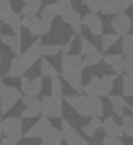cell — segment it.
Returning <instances> with one entry per match:
<instances>
[{
	"label": "cell",
	"mask_w": 133,
	"mask_h": 145,
	"mask_svg": "<svg viewBox=\"0 0 133 145\" xmlns=\"http://www.w3.org/2000/svg\"><path fill=\"white\" fill-rule=\"evenodd\" d=\"M63 101L81 118H102L104 116V103L100 97L93 96H63Z\"/></svg>",
	"instance_id": "obj_1"
},
{
	"label": "cell",
	"mask_w": 133,
	"mask_h": 145,
	"mask_svg": "<svg viewBox=\"0 0 133 145\" xmlns=\"http://www.w3.org/2000/svg\"><path fill=\"white\" fill-rule=\"evenodd\" d=\"M83 57L81 55H63L61 59V77L65 79L68 85L72 86L74 90L81 92V79H83Z\"/></svg>",
	"instance_id": "obj_2"
},
{
	"label": "cell",
	"mask_w": 133,
	"mask_h": 145,
	"mask_svg": "<svg viewBox=\"0 0 133 145\" xmlns=\"http://www.w3.org/2000/svg\"><path fill=\"white\" fill-rule=\"evenodd\" d=\"M41 39L37 37V40L35 42H32L28 48L24 50V52L19 55V64H21V72H22V75L26 74V72L30 70V68L33 66V64L37 63V61L41 59Z\"/></svg>",
	"instance_id": "obj_3"
},
{
	"label": "cell",
	"mask_w": 133,
	"mask_h": 145,
	"mask_svg": "<svg viewBox=\"0 0 133 145\" xmlns=\"http://www.w3.org/2000/svg\"><path fill=\"white\" fill-rule=\"evenodd\" d=\"M41 114L48 120L63 116V97L56 96H46L41 99Z\"/></svg>",
	"instance_id": "obj_4"
},
{
	"label": "cell",
	"mask_w": 133,
	"mask_h": 145,
	"mask_svg": "<svg viewBox=\"0 0 133 145\" xmlns=\"http://www.w3.org/2000/svg\"><path fill=\"white\" fill-rule=\"evenodd\" d=\"M21 90L17 86H4L0 94V114H7L21 99Z\"/></svg>",
	"instance_id": "obj_5"
},
{
	"label": "cell",
	"mask_w": 133,
	"mask_h": 145,
	"mask_svg": "<svg viewBox=\"0 0 133 145\" xmlns=\"http://www.w3.org/2000/svg\"><path fill=\"white\" fill-rule=\"evenodd\" d=\"M131 28H133V20H131V17H128L126 13H116V15H113V18H111V29H113V33H116V35H126V33H130L131 31Z\"/></svg>",
	"instance_id": "obj_6"
},
{
	"label": "cell",
	"mask_w": 133,
	"mask_h": 145,
	"mask_svg": "<svg viewBox=\"0 0 133 145\" xmlns=\"http://www.w3.org/2000/svg\"><path fill=\"white\" fill-rule=\"evenodd\" d=\"M61 134H63V140H65L68 145H91L67 120L61 121Z\"/></svg>",
	"instance_id": "obj_7"
},
{
	"label": "cell",
	"mask_w": 133,
	"mask_h": 145,
	"mask_svg": "<svg viewBox=\"0 0 133 145\" xmlns=\"http://www.w3.org/2000/svg\"><path fill=\"white\" fill-rule=\"evenodd\" d=\"M41 90H43V75L33 77V79H28V77H24V75L21 77V92L24 94V96L37 97L41 94Z\"/></svg>",
	"instance_id": "obj_8"
},
{
	"label": "cell",
	"mask_w": 133,
	"mask_h": 145,
	"mask_svg": "<svg viewBox=\"0 0 133 145\" xmlns=\"http://www.w3.org/2000/svg\"><path fill=\"white\" fill-rule=\"evenodd\" d=\"M81 24L96 37H102V33H104V20H102V17H98V13L81 15Z\"/></svg>",
	"instance_id": "obj_9"
},
{
	"label": "cell",
	"mask_w": 133,
	"mask_h": 145,
	"mask_svg": "<svg viewBox=\"0 0 133 145\" xmlns=\"http://www.w3.org/2000/svg\"><path fill=\"white\" fill-rule=\"evenodd\" d=\"M81 92L85 96H93V97H102V96H107L105 94V88H104V83H102V77H93L89 79V83L81 85Z\"/></svg>",
	"instance_id": "obj_10"
},
{
	"label": "cell",
	"mask_w": 133,
	"mask_h": 145,
	"mask_svg": "<svg viewBox=\"0 0 133 145\" xmlns=\"http://www.w3.org/2000/svg\"><path fill=\"white\" fill-rule=\"evenodd\" d=\"M50 129H52V121L43 116L41 120H37V123H33L32 127L26 131V134H22V136H24V138H43Z\"/></svg>",
	"instance_id": "obj_11"
},
{
	"label": "cell",
	"mask_w": 133,
	"mask_h": 145,
	"mask_svg": "<svg viewBox=\"0 0 133 145\" xmlns=\"http://www.w3.org/2000/svg\"><path fill=\"white\" fill-rule=\"evenodd\" d=\"M2 136L22 138V120L21 118H6V120H2Z\"/></svg>",
	"instance_id": "obj_12"
},
{
	"label": "cell",
	"mask_w": 133,
	"mask_h": 145,
	"mask_svg": "<svg viewBox=\"0 0 133 145\" xmlns=\"http://www.w3.org/2000/svg\"><path fill=\"white\" fill-rule=\"evenodd\" d=\"M22 103H24V110H22V120H28V118H37L41 114V101L33 96H22Z\"/></svg>",
	"instance_id": "obj_13"
},
{
	"label": "cell",
	"mask_w": 133,
	"mask_h": 145,
	"mask_svg": "<svg viewBox=\"0 0 133 145\" xmlns=\"http://www.w3.org/2000/svg\"><path fill=\"white\" fill-rule=\"evenodd\" d=\"M0 20H2L4 24L9 26L15 33H19V31H21V28H22V17H21V13H17V11H13V9H7V11L0 9Z\"/></svg>",
	"instance_id": "obj_14"
},
{
	"label": "cell",
	"mask_w": 133,
	"mask_h": 145,
	"mask_svg": "<svg viewBox=\"0 0 133 145\" xmlns=\"http://www.w3.org/2000/svg\"><path fill=\"white\" fill-rule=\"evenodd\" d=\"M61 18H63V22H65V24H68L72 28L74 35H81V28H83V24H81V15H79L76 9H70V11H67V13H63Z\"/></svg>",
	"instance_id": "obj_15"
},
{
	"label": "cell",
	"mask_w": 133,
	"mask_h": 145,
	"mask_svg": "<svg viewBox=\"0 0 133 145\" xmlns=\"http://www.w3.org/2000/svg\"><path fill=\"white\" fill-rule=\"evenodd\" d=\"M102 129H104L105 136H115V138H120V136L124 134V132H122V125L116 123V120L113 116L105 118V120L102 121Z\"/></svg>",
	"instance_id": "obj_16"
},
{
	"label": "cell",
	"mask_w": 133,
	"mask_h": 145,
	"mask_svg": "<svg viewBox=\"0 0 133 145\" xmlns=\"http://www.w3.org/2000/svg\"><path fill=\"white\" fill-rule=\"evenodd\" d=\"M0 40L6 44L15 55H21L22 53V46H21V35L19 33H11V35H0Z\"/></svg>",
	"instance_id": "obj_17"
},
{
	"label": "cell",
	"mask_w": 133,
	"mask_h": 145,
	"mask_svg": "<svg viewBox=\"0 0 133 145\" xmlns=\"http://www.w3.org/2000/svg\"><path fill=\"white\" fill-rule=\"evenodd\" d=\"M21 17H30V15H37L43 7V0H21Z\"/></svg>",
	"instance_id": "obj_18"
},
{
	"label": "cell",
	"mask_w": 133,
	"mask_h": 145,
	"mask_svg": "<svg viewBox=\"0 0 133 145\" xmlns=\"http://www.w3.org/2000/svg\"><path fill=\"white\" fill-rule=\"evenodd\" d=\"M61 142H63L61 129H56V127H52L50 131L41 138V145H61Z\"/></svg>",
	"instance_id": "obj_19"
},
{
	"label": "cell",
	"mask_w": 133,
	"mask_h": 145,
	"mask_svg": "<svg viewBox=\"0 0 133 145\" xmlns=\"http://www.w3.org/2000/svg\"><path fill=\"white\" fill-rule=\"evenodd\" d=\"M109 103H111V108H113V112H115V116H124V110H126L128 103L122 96H113V94H109Z\"/></svg>",
	"instance_id": "obj_20"
},
{
	"label": "cell",
	"mask_w": 133,
	"mask_h": 145,
	"mask_svg": "<svg viewBox=\"0 0 133 145\" xmlns=\"http://www.w3.org/2000/svg\"><path fill=\"white\" fill-rule=\"evenodd\" d=\"M41 75L43 77H50V79H54V77H59V70L54 66V64L50 63V61H46V57H41Z\"/></svg>",
	"instance_id": "obj_21"
},
{
	"label": "cell",
	"mask_w": 133,
	"mask_h": 145,
	"mask_svg": "<svg viewBox=\"0 0 133 145\" xmlns=\"http://www.w3.org/2000/svg\"><path fill=\"white\" fill-rule=\"evenodd\" d=\"M39 13H41V18H43V20H46V22H54V18L59 17V11H58L56 2L54 4H48V6H43Z\"/></svg>",
	"instance_id": "obj_22"
},
{
	"label": "cell",
	"mask_w": 133,
	"mask_h": 145,
	"mask_svg": "<svg viewBox=\"0 0 133 145\" xmlns=\"http://www.w3.org/2000/svg\"><path fill=\"white\" fill-rule=\"evenodd\" d=\"M41 18L37 15H30V17H22V28H26L32 35L37 37V28H39Z\"/></svg>",
	"instance_id": "obj_23"
},
{
	"label": "cell",
	"mask_w": 133,
	"mask_h": 145,
	"mask_svg": "<svg viewBox=\"0 0 133 145\" xmlns=\"http://www.w3.org/2000/svg\"><path fill=\"white\" fill-rule=\"evenodd\" d=\"M98 129H102V120L100 118H91L89 123H85L81 127V134L83 136H94Z\"/></svg>",
	"instance_id": "obj_24"
},
{
	"label": "cell",
	"mask_w": 133,
	"mask_h": 145,
	"mask_svg": "<svg viewBox=\"0 0 133 145\" xmlns=\"http://www.w3.org/2000/svg\"><path fill=\"white\" fill-rule=\"evenodd\" d=\"M102 13L104 15H116L120 13V0H102Z\"/></svg>",
	"instance_id": "obj_25"
},
{
	"label": "cell",
	"mask_w": 133,
	"mask_h": 145,
	"mask_svg": "<svg viewBox=\"0 0 133 145\" xmlns=\"http://www.w3.org/2000/svg\"><path fill=\"white\" fill-rule=\"evenodd\" d=\"M118 37L120 35H116V33H102V50H104V52L111 50L118 42Z\"/></svg>",
	"instance_id": "obj_26"
},
{
	"label": "cell",
	"mask_w": 133,
	"mask_h": 145,
	"mask_svg": "<svg viewBox=\"0 0 133 145\" xmlns=\"http://www.w3.org/2000/svg\"><path fill=\"white\" fill-rule=\"evenodd\" d=\"M61 53V44H41V57H54Z\"/></svg>",
	"instance_id": "obj_27"
},
{
	"label": "cell",
	"mask_w": 133,
	"mask_h": 145,
	"mask_svg": "<svg viewBox=\"0 0 133 145\" xmlns=\"http://www.w3.org/2000/svg\"><path fill=\"white\" fill-rule=\"evenodd\" d=\"M122 92H124V96L133 97V74L122 75Z\"/></svg>",
	"instance_id": "obj_28"
},
{
	"label": "cell",
	"mask_w": 133,
	"mask_h": 145,
	"mask_svg": "<svg viewBox=\"0 0 133 145\" xmlns=\"http://www.w3.org/2000/svg\"><path fill=\"white\" fill-rule=\"evenodd\" d=\"M94 52H98L96 46H94L91 40H87L85 37H81V39H79V55L85 57V55H89V53H94Z\"/></svg>",
	"instance_id": "obj_29"
},
{
	"label": "cell",
	"mask_w": 133,
	"mask_h": 145,
	"mask_svg": "<svg viewBox=\"0 0 133 145\" xmlns=\"http://www.w3.org/2000/svg\"><path fill=\"white\" fill-rule=\"evenodd\" d=\"M102 53L100 52H94V53H89V55H85L83 57V66L85 68H89V66H96V64H100L102 63Z\"/></svg>",
	"instance_id": "obj_30"
},
{
	"label": "cell",
	"mask_w": 133,
	"mask_h": 145,
	"mask_svg": "<svg viewBox=\"0 0 133 145\" xmlns=\"http://www.w3.org/2000/svg\"><path fill=\"white\" fill-rule=\"evenodd\" d=\"M122 50L128 57H133V33L122 35Z\"/></svg>",
	"instance_id": "obj_31"
},
{
	"label": "cell",
	"mask_w": 133,
	"mask_h": 145,
	"mask_svg": "<svg viewBox=\"0 0 133 145\" xmlns=\"http://www.w3.org/2000/svg\"><path fill=\"white\" fill-rule=\"evenodd\" d=\"M7 77H22V72H21V64H19V55H15L13 59H11L9 70H7Z\"/></svg>",
	"instance_id": "obj_32"
},
{
	"label": "cell",
	"mask_w": 133,
	"mask_h": 145,
	"mask_svg": "<svg viewBox=\"0 0 133 145\" xmlns=\"http://www.w3.org/2000/svg\"><path fill=\"white\" fill-rule=\"evenodd\" d=\"M50 90H52V94L50 96H56V97H63V81L59 77H54V79H50Z\"/></svg>",
	"instance_id": "obj_33"
},
{
	"label": "cell",
	"mask_w": 133,
	"mask_h": 145,
	"mask_svg": "<svg viewBox=\"0 0 133 145\" xmlns=\"http://www.w3.org/2000/svg\"><path fill=\"white\" fill-rule=\"evenodd\" d=\"M122 132L126 136H130V138H133V116L131 114L130 116H126V114L122 116Z\"/></svg>",
	"instance_id": "obj_34"
},
{
	"label": "cell",
	"mask_w": 133,
	"mask_h": 145,
	"mask_svg": "<svg viewBox=\"0 0 133 145\" xmlns=\"http://www.w3.org/2000/svg\"><path fill=\"white\" fill-rule=\"evenodd\" d=\"M115 81H116V74H105L102 75V83H104V88H105V94H111L113 86H115Z\"/></svg>",
	"instance_id": "obj_35"
},
{
	"label": "cell",
	"mask_w": 133,
	"mask_h": 145,
	"mask_svg": "<svg viewBox=\"0 0 133 145\" xmlns=\"http://www.w3.org/2000/svg\"><path fill=\"white\" fill-rule=\"evenodd\" d=\"M81 4L91 13H100V9H102V0H81Z\"/></svg>",
	"instance_id": "obj_36"
},
{
	"label": "cell",
	"mask_w": 133,
	"mask_h": 145,
	"mask_svg": "<svg viewBox=\"0 0 133 145\" xmlns=\"http://www.w3.org/2000/svg\"><path fill=\"white\" fill-rule=\"evenodd\" d=\"M56 6H58L59 17H61L63 13H67V11L74 9V6H72V0H58V2H56Z\"/></svg>",
	"instance_id": "obj_37"
},
{
	"label": "cell",
	"mask_w": 133,
	"mask_h": 145,
	"mask_svg": "<svg viewBox=\"0 0 133 145\" xmlns=\"http://www.w3.org/2000/svg\"><path fill=\"white\" fill-rule=\"evenodd\" d=\"M120 66H122V74H133V57H122Z\"/></svg>",
	"instance_id": "obj_38"
},
{
	"label": "cell",
	"mask_w": 133,
	"mask_h": 145,
	"mask_svg": "<svg viewBox=\"0 0 133 145\" xmlns=\"http://www.w3.org/2000/svg\"><path fill=\"white\" fill-rule=\"evenodd\" d=\"M120 59H122V55H116V53H107V55L102 57V61H104L105 64H109V66H113V64L120 63Z\"/></svg>",
	"instance_id": "obj_39"
},
{
	"label": "cell",
	"mask_w": 133,
	"mask_h": 145,
	"mask_svg": "<svg viewBox=\"0 0 133 145\" xmlns=\"http://www.w3.org/2000/svg\"><path fill=\"white\" fill-rule=\"evenodd\" d=\"M102 145H124V142L120 138H115V136H105L102 140Z\"/></svg>",
	"instance_id": "obj_40"
},
{
	"label": "cell",
	"mask_w": 133,
	"mask_h": 145,
	"mask_svg": "<svg viewBox=\"0 0 133 145\" xmlns=\"http://www.w3.org/2000/svg\"><path fill=\"white\" fill-rule=\"evenodd\" d=\"M19 142H21V138H17V136H4V138L0 140L2 145H17Z\"/></svg>",
	"instance_id": "obj_41"
},
{
	"label": "cell",
	"mask_w": 133,
	"mask_h": 145,
	"mask_svg": "<svg viewBox=\"0 0 133 145\" xmlns=\"http://www.w3.org/2000/svg\"><path fill=\"white\" fill-rule=\"evenodd\" d=\"M74 39H76V35H74V37H70V39L67 40V44H63V46H61V55H68V53H70L72 44H74Z\"/></svg>",
	"instance_id": "obj_42"
},
{
	"label": "cell",
	"mask_w": 133,
	"mask_h": 145,
	"mask_svg": "<svg viewBox=\"0 0 133 145\" xmlns=\"http://www.w3.org/2000/svg\"><path fill=\"white\" fill-rule=\"evenodd\" d=\"M133 6V0H120V11L126 13V9H130Z\"/></svg>",
	"instance_id": "obj_43"
},
{
	"label": "cell",
	"mask_w": 133,
	"mask_h": 145,
	"mask_svg": "<svg viewBox=\"0 0 133 145\" xmlns=\"http://www.w3.org/2000/svg\"><path fill=\"white\" fill-rule=\"evenodd\" d=\"M0 9H2V11L13 9V6H11V0H0Z\"/></svg>",
	"instance_id": "obj_44"
},
{
	"label": "cell",
	"mask_w": 133,
	"mask_h": 145,
	"mask_svg": "<svg viewBox=\"0 0 133 145\" xmlns=\"http://www.w3.org/2000/svg\"><path fill=\"white\" fill-rule=\"evenodd\" d=\"M4 86H6V85H4V81H2V77H0V94H2V90H4Z\"/></svg>",
	"instance_id": "obj_45"
},
{
	"label": "cell",
	"mask_w": 133,
	"mask_h": 145,
	"mask_svg": "<svg viewBox=\"0 0 133 145\" xmlns=\"http://www.w3.org/2000/svg\"><path fill=\"white\" fill-rule=\"evenodd\" d=\"M126 108H130V110H131V116H133V105H128Z\"/></svg>",
	"instance_id": "obj_46"
},
{
	"label": "cell",
	"mask_w": 133,
	"mask_h": 145,
	"mask_svg": "<svg viewBox=\"0 0 133 145\" xmlns=\"http://www.w3.org/2000/svg\"><path fill=\"white\" fill-rule=\"evenodd\" d=\"M0 136H2V120H0Z\"/></svg>",
	"instance_id": "obj_47"
},
{
	"label": "cell",
	"mask_w": 133,
	"mask_h": 145,
	"mask_svg": "<svg viewBox=\"0 0 133 145\" xmlns=\"http://www.w3.org/2000/svg\"><path fill=\"white\" fill-rule=\"evenodd\" d=\"M0 35H2V20H0Z\"/></svg>",
	"instance_id": "obj_48"
},
{
	"label": "cell",
	"mask_w": 133,
	"mask_h": 145,
	"mask_svg": "<svg viewBox=\"0 0 133 145\" xmlns=\"http://www.w3.org/2000/svg\"><path fill=\"white\" fill-rule=\"evenodd\" d=\"M0 64H2V53H0Z\"/></svg>",
	"instance_id": "obj_49"
},
{
	"label": "cell",
	"mask_w": 133,
	"mask_h": 145,
	"mask_svg": "<svg viewBox=\"0 0 133 145\" xmlns=\"http://www.w3.org/2000/svg\"><path fill=\"white\" fill-rule=\"evenodd\" d=\"M0 145H2V143H0Z\"/></svg>",
	"instance_id": "obj_50"
}]
</instances>
